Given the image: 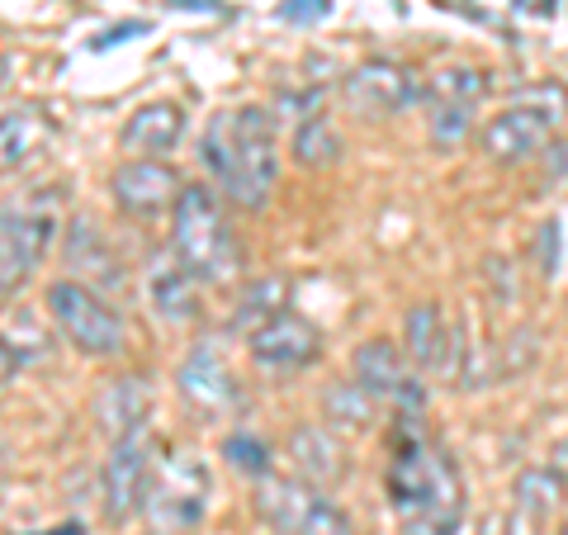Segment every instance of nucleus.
<instances>
[{
    "instance_id": "obj_1",
    "label": "nucleus",
    "mask_w": 568,
    "mask_h": 535,
    "mask_svg": "<svg viewBox=\"0 0 568 535\" xmlns=\"http://www.w3.org/2000/svg\"><path fill=\"white\" fill-rule=\"evenodd\" d=\"M403 436L388 465V507L403 535H459L465 526V478L450 451L417 426L413 413H398Z\"/></svg>"
},
{
    "instance_id": "obj_2",
    "label": "nucleus",
    "mask_w": 568,
    "mask_h": 535,
    "mask_svg": "<svg viewBox=\"0 0 568 535\" xmlns=\"http://www.w3.org/2000/svg\"><path fill=\"white\" fill-rule=\"evenodd\" d=\"M200 162L213 175V190L233 200L246 213H261L271 204L275 181H280V142H275V119L246 104V110H223L209 119Z\"/></svg>"
},
{
    "instance_id": "obj_3",
    "label": "nucleus",
    "mask_w": 568,
    "mask_h": 535,
    "mask_svg": "<svg viewBox=\"0 0 568 535\" xmlns=\"http://www.w3.org/2000/svg\"><path fill=\"white\" fill-rule=\"evenodd\" d=\"M171 252L200 284H227L237 275L242 252L227 228V213L219 190L209 185H185L181 200L171 209Z\"/></svg>"
},
{
    "instance_id": "obj_4",
    "label": "nucleus",
    "mask_w": 568,
    "mask_h": 535,
    "mask_svg": "<svg viewBox=\"0 0 568 535\" xmlns=\"http://www.w3.org/2000/svg\"><path fill=\"white\" fill-rule=\"evenodd\" d=\"M568 123V85L540 81L511 95L503 110L484 123V152L493 162H530L545 148H555Z\"/></svg>"
},
{
    "instance_id": "obj_5",
    "label": "nucleus",
    "mask_w": 568,
    "mask_h": 535,
    "mask_svg": "<svg viewBox=\"0 0 568 535\" xmlns=\"http://www.w3.org/2000/svg\"><path fill=\"white\" fill-rule=\"evenodd\" d=\"M62 228V190H33L24 204L0 209V294H14L39 271Z\"/></svg>"
},
{
    "instance_id": "obj_6",
    "label": "nucleus",
    "mask_w": 568,
    "mask_h": 535,
    "mask_svg": "<svg viewBox=\"0 0 568 535\" xmlns=\"http://www.w3.org/2000/svg\"><path fill=\"white\" fill-rule=\"evenodd\" d=\"M256 512L275 535H355L351 516L323 488L294 474H271L256 484Z\"/></svg>"
},
{
    "instance_id": "obj_7",
    "label": "nucleus",
    "mask_w": 568,
    "mask_h": 535,
    "mask_svg": "<svg viewBox=\"0 0 568 535\" xmlns=\"http://www.w3.org/2000/svg\"><path fill=\"white\" fill-rule=\"evenodd\" d=\"M209 493H213V478L204 470V460H194L190 451H175L171 460L156 465L142 516L152 522L156 535H185L204 522Z\"/></svg>"
},
{
    "instance_id": "obj_8",
    "label": "nucleus",
    "mask_w": 568,
    "mask_h": 535,
    "mask_svg": "<svg viewBox=\"0 0 568 535\" xmlns=\"http://www.w3.org/2000/svg\"><path fill=\"white\" fill-rule=\"evenodd\" d=\"M48 313H52V323H58V332L81 355H100L104 361V355H119L123 342H129L123 317L81 280H58L52 284L48 290Z\"/></svg>"
},
{
    "instance_id": "obj_9",
    "label": "nucleus",
    "mask_w": 568,
    "mask_h": 535,
    "mask_svg": "<svg viewBox=\"0 0 568 535\" xmlns=\"http://www.w3.org/2000/svg\"><path fill=\"white\" fill-rule=\"evenodd\" d=\"M156 460H152V441L148 432L123 436L110 445V460L100 470V488H104V516L114 526H123L133 512L148 507V488H152Z\"/></svg>"
},
{
    "instance_id": "obj_10",
    "label": "nucleus",
    "mask_w": 568,
    "mask_h": 535,
    "mask_svg": "<svg viewBox=\"0 0 568 535\" xmlns=\"http://www.w3.org/2000/svg\"><path fill=\"white\" fill-rule=\"evenodd\" d=\"M351 370H355V384H361L365 394H375L379 403H398V413H417V407L426 403V388L417 380L413 361H407V351L384 342V336L355 346Z\"/></svg>"
},
{
    "instance_id": "obj_11",
    "label": "nucleus",
    "mask_w": 568,
    "mask_h": 535,
    "mask_svg": "<svg viewBox=\"0 0 568 535\" xmlns=\"http://www.w3.org/2000/svg\"><path fill=\"white\" fill-rule=\"evenodd\" d=\"M342 100H346V110L361 119H388L417 100V81L407 67L375 58V62H361L342 81Z\"/></svg>"
},
{
    "instance_id": "obj_12",
    "label": "nucleus",
    "mask_w": 568,
    "mask_h": 535,
    "mask_svg": "<svg viewBox=\"0 0 568 535\" xmlns=\"http://www.w3.org/2000/svg\"><path fill=\"white\" fill-rule=\"evenodd\" d=\"M181 175L175 166L156 162V157H138V162H123L114 175H110V194L114 204L129 213V219H156V213L175 209L181 200Z\"/></svg>"
},
{
    "instance_id": "obj_13",
    "label": "nucleus",
    "mask_w": 568,
    "mask_h": 535,
    "mask_svg": "<svg viewBox=\"0 0 568 535\" xmlns=\"http://www.w3.org/2000/svg\"><path fill=\"white\" fill-rule=\"evenodd\" d=\"M181 394H185L190 407H200V413H209V417L242 413L246 407V394H242L233 365H227L223 351H213V346L190 351V361L181 365Z\"/></svg>"
},
{
    "instance_id": "obj_14",
    "label": "nucleus",
    "mask_w": 568,
    "mask_h": 535,
    "mask_svg": "<svg viewBox=\"0 0 568 535\" xmlns=\"http://www.w3.org/2000/svg\"><path fill=\"white\" fill-rule=\"evenodd\" d=\"M317 351H323V332H317L308 317L294 313V309L275 313L261 332H252V361L265 365V370H275V374L304 370L308 361H317Z\"/></svg>"
},
{
    "instance_id": "obj_15",
    "label": "nucleus",
    "mask_w": 568,
    "mask_h": 535,
    "mask_svg": "<svg viewBox=\"0 0 568 535\" xmlns=\"http://www.w3.org/2000/svg\"><path fill=\"white\" fill-rule=\"evenodd\" d=\"M290 460H294V478H304V484L323 488V493L346 478V445H342V436H336L327 422L294 426Z\"/></svg>"
},
{
    "instance_id": "obj_16",
    "label": "nucleus",
    "mask_w": 568,
    "mask_h": 535,
    "mask_svg": "<svg viewBox=\"0 0 568 535\" xmlns=\"http://www.w3.org/2000/svg\"><path fill=\"white\" fill-rule=\"evenodd\" d=\"M403 351H407V361H413L417 374L450 370L455 336H450V327H446V317H440L436 303H417V309H407V317H403Z\"/></svg>"
},
{
    "instance_id": "obj_17",
    "label": "nucleus",
    "mask_w": 568,
    "mask_h": 535,
    "mask_svg": "<svg viewBox=\"0 0 568 535\" xmlns=\"http://www.w3.org/2000/svg\"><path fill=\"white\" fill-rule=\"evenodd\" d=\"M148 299H152V309L162 313V323H171V327L200 317V280L175 256H156L148 265Z\"/></svg>"
},
{
    "instance_id": "obj_18",
    "label": "nucleus",
    "mask_w": 568,
    "mask_h": 535,
    "mask_svg": "<svg viewBox=\"0 0 568 535\" xmlns=\"http://www.w3.org/2000/svg\"><path fill=\"white\" fill-rule=\"evenodd\" d=\"M148 413H152V384L142 380V374H123V380H114L95 398V422H100V432L110 441L138 436L142 422H148Z\"/></svg>"
},
{
    "instance_id": "obj_19",
    "label": "nucleus",
    "mask_w": 568,
    "mask_h": 535,
    "mask_svg": "<svg viewBox=\"0 0 568 535\" xmlns=\"http://www.w3.org/2000/svg\"><path fill=\"white\" fill-rule=\"evenodd\" d=\"M181 138H185V110L171 100H152V104H142V110H133V119L123 123V133H119L123 148L138 157H162Z\"/></svg>"
},
{
    "instance_id": "obj_20",
    "label": "nucleus",
    "mask_w": 568,
    "mask_h": 535,
    "mask_svg": "<svg viewBox=\"0 0 568 535\" xmlns=\"http://www.w3.org/2000/svg\"><path fill=\"white\" fill-rule=\"evenodd\" d=\"M52 138V119L43 104H14L0 114V175L20 171L29 157L43 152V142Z\"/></svg>"
},
{
    "instance_id": "obj_21",
    "label": "nucleus",
    "mask_w": 568,
    "mask_h": 535,
    "mask_svg": "<svg viewBox=\"0 0 568 535\" xmlns=\"http://www.w3.org/2000/svg\"><path fill=\"white\" fill-rule=\"evenodd\" d=\"M564 497H568V484L555 465H530L517 474V484H511V507L540 516V522H549V512H559Z\"/></svg>"
},
{
    "instance_id": "obj_22",
    "label": "nucleus",
    "mask_w": 568,
    "mask_h": 535,
    "mask_svg": "<svg viewBox=\"0 0 568 535\" xmlns=\"http://www.w3.org/2000/svg\"><path fill=\"white\" fill-rule=\"evenodd\" d=\"M294 162L304 171H317V166H332L336 157H342V133H336V123L327 114H304L294 129V142H290Z\"/></svg>"
},
{
    "instance_id": "obj_23",
    "label": "nucleus",
    "mask_w": 568,
    "mask_h": 535,
    "mask_svg": "<svg viewBox=\"0 0 568 535\" xmlns=\"http://www.w3.org/2000/svg\"><path fill=\"white\" fill-rule=\"evenodd\" d=\"M375 407H379V398L365 394L355 380L332 384L323 394V417H327L332 432H365V426L375 422Z\"/></svg>"
},
{
    "instance_id": "obj_24",
    "label": "nucleus",
    "mask_w": 568,
    "mask_h": 535,
    "mask_svg": "<svg viewBox=\"0 0 568 535\" xmlns=\"http://www.w3.org/2000/svg\"><path fill=\"white\" fill-rule=\"evenodd\" d=\"M284 294H290V290H284V280H256V284H246L233 327L237 332H261L275 313H284Z\"/></svg>"
},
{
    "instance_id": "obj_25",
    "label": "nucleus",
    "mask_w": 568,
    "mask_h": 535,
    "mask_svg": "<svg viewBox=\"0 0 568 535\" xmlns=\"http://www.w3.org/2000/svg\"><path fill=\"white\" fill-rule=\"evenodd\" d=\"M488 95V77L474 67H440L432 81H426V100H450V104H474Z\"/></svg>"
},
{
    "instance_id": "obj_26",
    "label": "nucleus",
    "mask_w": 568,
    "mask_h": 535,
    "mask_svg": "<svg viewBox=\"0 0 568 535\" xmlns=\"http://www.w3.org/2000/svg\"><path fill=\"white\" fill-rule=\"evenodd\" d=\"M223 460L233 465L237 474H246V478H271L275 474V465H271V445H265L261 436H252V432H233L223 441Z\"/></svg>"
},
{
    "instance_id": "obj_27",
    "label": "nucleus",
    "mask_w": 568,
    "mask_h": 535,
    "mask_svg": "<svg viewBox=\"0 0 568 535\" xmlns=\"http://www.w3.org/2000/svg\"><path fill=\"white\" fill-rule=\"evenodd\" d=\"M426 129L440 148H455L459 138L474 129V104H450V100H426Z\"/></svg>"
},
{
    "instance_id": "obj_28",
    "label": "nucleus",
    "mask_w": 568,
    "mask_h": 535,
    "mask_svg": "<svg viewBox=\"0 0 568 535\" xmlns=\"http://www.w3.org/2000/svg\"><path fill=\"white\" fill-rule=\"evenodd\" d=\"M332 14V0H280V20L284 24H317Z\"/></svg>"
},
{
    "instance_id": "obj_29",
    "label": "nucleus",
    "mask_w": 568,
    "mask_h": 535,
    "mask_svg": "<svg viewBox=\"0 0 568 535\" xmlns=\"http://www.w3.org/2000/svg\"><path fill=\"white\" fill-rule=\"evenodd\" d=\"M152 24L148 20H123V24H114V29H104V33H95L91 39V48L95 52H104V48H114V43H123V39H142Z\"/></svg>"
},
{
    "instance_id": "obj_30",
    "label": "nucleus",
    "mask_w": 568,
    "mask_h": 535,
    "mask_svg": "<svg viewBox=\"0 0 568 535\" xmlns=\"http://www.w3.org/2000/svg\"><path fill=\"white\" fill-rule=\"evenodd\" d=\"M540 516H530V512H521V507H511L507 512V535H540Z\"/></svg>"
},
{
    "instance_id": "obj_31",
    "label": "nucleus",
    "mask_w": 568,
    "mask_h": 535,
    "mask_svg": "<svg viewBox=\"0 0 568 535\" xmlns=\"http://www.w3.org/2000/svg\"><path fill=\"white\" fill-rule=\"evenodd\" d=\"M14 370H20V351H14L6 336H0V388H6L14 380Z\"/></svg>"
},
{
    "instance_id": "obj_32",
    "label": "nucleus",
    "mask_w": 568,
    "mask_h": 535,
    "mask_svg": "<svg viewBox=\"0 0 568 535\" xmlns=\"http://www.w3.org/2000/svg\"><path fill=\"white\" fill-rule=\"evenodd\" d=\"M517 10H526V14H555V6L559 0H511Z\"/></svg>"
},
{
    "instance_id": "obj_33",
    "label": "nucleus",
    "mask_w": 568,
    "mask_h": 535,
    "mask_svg": "<svg viewBox=\"0 0 568 535\" xmlns=\"http://www.w3.org/2000/svg\"><path fill=\"white\" fill-rule=\"evenodd\" d=\"M555 470L564 474V484H568V436L559 441V451H555Z\"/></svg>"
},
{
    "instance_id": "obj_34",
    "label": "nucleus",
    "mask_w": 568,
    "mask_h": 535,
    "mask_svg": "<svg viewBox=\"0 0 568 535\" xmlns=\"http://www.w3.org/2000/svg\"><path fill=\"white\" fill-rule=\"evenodd\" d=\"M555 166H559V175H568V138L559 142V152H555Z\"/></svg>"
},
{
    "instance_id": "obj_35",
    "label": "nucleus",
    "mask_w": 568,
    "mask_h": 535,
    "mask_svg": "<svg viewBox=\"0 0 568 535\" xmlns=\"http://www.w3.org/2000/svg\"><path fill=\"white\" fill-rule=\"evenodd\" d=\"M39 535H85L77 522H67V526H58V531H39Z\"/></svg>"
},
{
    "instance_id": "obj_36",
    "label": "nucleus",
    "mask_w": 568,
    "mask_h": 535,
    "mask_svg": "<svg viewBox=\"0 0 568 535\" xmlns=\"http://www.w3.org/2000/svg\"><path fill=\"white\" fill-rule=\"evenodd\" d=\"M6 77H10V62H0V85H6Z\"/></svg>"
},
{
    "instance_id": "obj_37",
    "label": "nucleus",
    "mask_w": 568,
    "mask_h": 535,
    "mask_svg": "<svg viewBox=\"0 0 568 535\" xmlns=\"http://www.w3.org/2000/svg\"><path fill=\"white\" fill-rule=\"evenodd\" d=\"M0 474H6V451H0Z\"/></svg>"
},
{
    "instance_id": "obj_38",
    "label": "nucleus",
    "mask_w": 568,
    "mask_h": 535,
    "mask_svg": "<svg viewBox=\"0 0 568 535\" xmlns=\"http://www.w3.org/2000/svg\"><path fill=\"white\" fill-rule=\"evenodd\" d=\"M559 535H568V526H559Z\"/></svg>"
}]
</instances>
